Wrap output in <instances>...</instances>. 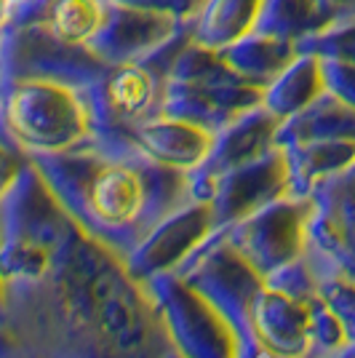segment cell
Listing matches in <instances>:
<instances>
[{"mask_svg": "<svg viewBox=\"0 0 355 358\" xmlns=\"http://www.w3.org/2000/svg\"><path fill=\"white\" fill-rule=\"evenodd\" d=\"M0 131L32 158L83 148L96 136L89 89L54 78H3Z\"/></svg>", "mask_w": 355, "mask_h": 358, "instance_id": "6da1fadb", "label": "cell"}, {"mask_svg": "<svg viewBox=\"0 0 355 358\" xmlns=\"http://www.w3.org/2000/svg\"><path fill=\"white\" fill-rule=\"evenodd\" d=\"M262 96L265 89L240 78L217 48L190 41L171 67L163 113L193 120L217 134L243 113L262 105Z\"/></svg>", "mask_w": 355, "mask_h": 358, "instance_id": "7a4b0ae2", "label": "cell"}, {"mask_svg": "<svg viewBox=\"0 0 355 358\" xmlns=\"http://www.w3.org/2000/svg\"><path fill=\"white\" fill-rule=\"evenodd\" d=\"M193 41V24H187L177 38L161 45L147 59L113 64L89 89L96 134L110 131H129L131 126L163 113L168 75L182 48Z\"/></svg>", "mask_w": 355, "mask_h": 358, "instance_id": "3957f363", "label": "cell"}, {"mask_svg": "<svg viewBox=\"0 0 355 358\" xmlns=\"http://www.w3.org/2000/svg\"><path fill=\"white\" fill-rule=\"evenodd\" d=\"M104 70L107 64L91 48L61 43L32 19H11V24L0 32V80L54 78L91 89Z\"/></svg>", "mask_w": 355, "mask_h": 358, "instance_id": "277c9868", "label": "cell"}, {"mask_svg": "<svg viewBox=\"0 0 355 358\" xmlns=\"http://www.w3.org/2000/svg\"><path fill=\"white\" fill-rule=\"evenodd\" d=\"M120 139H104V145H131L133 152L147 158L150 164L171 169L179 174H193L208 161L217 134L193 120L158 113L152 118L131 126Z\"/></svg>", "mask_w": 355, "mask_h": 358, "instance_id": "5b68a950", "label": "cell"}, {"mask_svg": "<svg viewBox=\"0 0 355 358\" xmlns=\"http://www.w3.org/2000/svg\"><path fill=\"white\" fill-rule=\"evenodd\" d=\"M184 27L187 24L174 19V16L152 14L145 8H133V6H123V3L110 0L107 22L99 30V35L94 38L91 51L107 67L147 59L161 45H166L171 38H177Z\"/></svg>", "mask_w": 355, "mask_h": 358, "instance_id": "8992f818", "label": "cell"}, {"mask_svg": "<svg viewBox=\"0 0 355 358\" xmlns=\"http://www.w3.org/2000/svg\"><path fill=\"white\" fill-rule=\"evenodd\" d=\"M107 14L110 0H32L16 8L14 19H32L61 43L91 48Z\"/></svg>", "mask_w": 355, "mask_h": 358, "instance_id": "52a82bcc", "label": "cell"}, {"mask_svg": "<svg viewBox=\"0 0 355 358\" xmlns=\"http://www.w3.org/2000/svg\"><path fill=\"white\" fill-rule=\"evenodd\" d=\"M219 54L240 78H246V80L267 89L302 51L291 41H283V38H275V35H265V32L252 30L249 35H243L240 41H236V43L219 48Z\"/></svg>", "mask_w": 355, "mask_h": 358, "instance_id": "ba28073f", "label": "cell"}, {"mask_svg": "<svg viewBox=\"0 0 355 358\" xmlns=\"http://www.w3.org/2000/svg\"><path fill=\"white\" fill-rule=\"evenodd\" d=\"M324 86L326 80L321 59L315 54H305L302 51L265 89L262 105L281 120H289L291 115L302 113L305 107H310Z\"/></svg>", "mask_w": 355, "mask_h": 358, "instance_id": "9c48e42d", "label": "cell"}, {"mask_svg": "<svg viewBox=\"0 0 355 358\" xmlns=\"http://www.w3.org/2000/svg\"><path fill=\"white\" fill-rule=\"evenodd\" d=\"M328 27L326 0H262L254 30L302 45Z\"/></svg>", "mask_w": 355, "mask_h": 358, "instance_id": "30bf717a", "label": "cell"}, {"mask_svg": "<svg viewBox=\"0 0 355 358\" xmlns=\"http://www.w3.org/2000/svg\"><path fill=\"white\" fill-rule=\"evenodd\" d=\"M262 0H206L193 22V41L206 48H224L249 35Z\"/></svg>", "mask_w": 355, "mask_h": 358, "instance_id": "8fae6325", "label": "cell"}, {"mask_svg": "<svg viewBox=\"0 0 355 358\" xmlns=\"http://www.w3.org/2000/svg\"><path fill=\"white\" fill-rule=\"evenodd\" d=\"M113 3H123V6H133V8H145L152 14L174 16L179 22L190 24L195 16L203 11L206 0H113Z\"/></svg>", "mask_w": 355, "mask_h": 358, "instance_id": "7c38bea8", "label": "cell"}, {"mask_svg": "<svg viewBox=\"0 0 355 358\" xmlns=\"http://www.w3.org/2000/svg\"><path fill=\"white\" fill-rule=\"evenodd\" d=\"M16 14V3L14 0H0V32L11 24V19Z\"/></svg>", "mask_w": 355, "mask_h": 358, "instance_id": "4fadbf2b", "label": "cell"}]
</instances>
